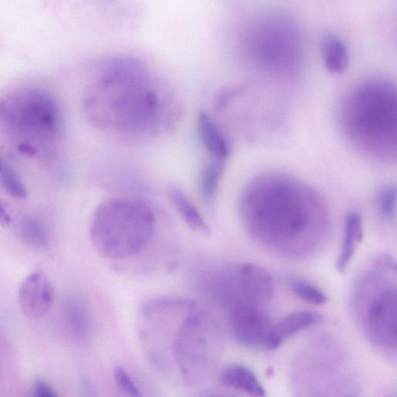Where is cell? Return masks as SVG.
<instances>
[{
	"label": "cell",
	"mask_w": 397,
	"mask_h": 397,
	"mask_svg": "<svg viewBox=\"0 0 397 397\" xmlns=\"http://www.w3.org/2000/svg\"><path fill=\"white\" fill-rule=\"evenodd\" d=\"M156 226L150 206L130 198L100 204L90 221L92 243L102 257L124 259L138 255L152 239Z\"/></svg>",
	"instance_id": "obj_2"
},
{
	"label": "cell",
	"mask_w": 397,
	"mask_h": 397,
	"mask_svg": "<svg viewBox=\"0 0 397 397\" xmlns=\"http://www.w3.org/2000/svg\"><path fill=\"white\" fill-rule=\"evenodd\" d=\"M66 320L69 331L78 339L89 336L91 321L88 308L79 299L70 300L65 309Z\"/></svg>",
	"instance_id": "obj_16"
},
{
	"label": "cell",
	"mask_w": 397,
	"mask_h": 397,
	"mask_svg": "<svg viewBox=\"0 0 397 397\" xmlns=\"http://www.w3.org/2000/svg\"><path fill=\"white\" fill-rule=\"evenodd\" d=\"M371 330L383 341L396 340V292L387 290L373 300L369 309Z\"/></svg>",
	"instance_id": "obj_6"
},
{
	"label": "cell",
	"mask_w": 397,
	"mask_h": 397,
	"mask_svg": "<svg viewBox=\"0 0 397 397\" xmlns=\"http://www.w3.org/2000/svg\"><path fill=\"white\" fill-rule=\"evenodd\" d=\"M225 170V160L213 158V160L203 167L198 182V193L206 205H211L213 202Z\"/></svg>",
	"instance_id": "obj_15"
},
{
	"label": "cell",
	"mask_w": 397,
	"mask_h": 397,
	"mask_svg": "<svg viewBox=\"0 0 397 397\" xmlns=\"http://www.w3.org/2000/svg\"><path fill=\"white\" fill-rule=\"evenodd\" d=\"M238 283L244 295L256 302L271 299L273 295V280L263 267L251 263L242 265L237 272Z\"/></svg>",
	"instance_id": "obj_9"
},
{
	"label": "cell",
	"mask_w": 397,
	"mask_h": 397,
	"mask_svg": "<svg viewBox=\"0 0 397 397\" xmlns=\"http://www.w3.org/2000/svg\"><path fill=\"white\" fill-rule=\"evenodd\" d=\"M85 109L99 128L122 132L145 130L160 116L161 102L138 61H111L85 98Z\"/></svg>",
	"instance_id": "obj_1"
},
{
	"label": "cell",
	"mask_w": 397,
	"mask_h": 397,
	"mask_svg": "<svg viewBox=\"0 0 397 397\" xmlns=\"http://www.w3.org/2000/svg\"><path fill=\"white\" fill-rule=\"evenodd\" d=\"M0 181L5 191L15 198H25L27 190L18 174L10 168L0 170Z\"/></svg>",
	"instance_id": "obj_20"
},
{
	"label": "cell",
	"mask_w": 397,
	"mask_h": 397,
	"mask_svg": "<svg viewBox=\"0 0 397 397\" xmlns=\"http://www.w3.org/2000/svg\"><path fill=\"white\" fill-rule=\"evenodd\" d=\"M197 129L203 147L212 158L225 160L231 148L224 134L209 114L205 112L198 114Z\"/></svg>",
	"instance_id": "obj_11"
},
{
	"label": "cell",
	"mask_w": 397,
	"mask_h": 397,
	"mask_svg": "<svg viewBox=\"0 0 397 397\" xmlns=\"http://www.w3.org/2000/svg\"><path fill=\"white\" fill-rule=\"evenodd\" d=\"M33 396L36 397H57L58 395L49 383L44 379H39L34 384Z\"/></svg>",
	"instance_id": "obj_23"
},
{
	"label": "cell",
	"mask_w": 397,
	"mask_h": 397,
	"mask_svg": "<svg viewBox=\"0 0 397 397\" xmlns=\"http://www.w3.org/2000/svg\"><path fill=\"white\" fill-rule=\"evenodd\" d=\"M321 52L325 67L333 74H343L348 66L346 46L339 37L328 34L321 40Z\"/></svg>",
	"instance_id": "obj_14"
},
{
	"label": "cell",
	"mask_w": 397,
	"mask_h": 397,
	"mask_svg": "<svg viewBox=\"0 0 397 397\" xmlns=\"http://www.w3.org/2000/svg\"><path fill=\"white\" fill-rule=\"evenodd\" d=\"M18 149L20 153L28 155H33L35 154V148L28 144L20 145Z\"/></svg>",
	"instance_id": "obj_26"
},
{
	"label": "cell",
	"mask_w": 397,
	"mask_h": 397,
	"mask_svg": "<svg viewBox=\"0 0 397 397\" xmlns=\"http://www.w3.org/2000/svg\"><path fill=\"white\" fill-rule=\"evenodd\" d=\"M322 321L323 316L319 313L308 311L292 313L272 327L266 345L270 349L279 348L296 333L319 324Z\"/></svg>",
	"instance_id": "obj_8"
},
{
	"label": "cell",
	"mask_w": 397,
	"mask_h": 397,
	"mask_svg": "<svg viewBox=\"0 0 397 397\" xmlns=\"http://www.w3.org/2000/svg\"><path fill=\"white\" fill-rule=\"evenodd\" d=\"M219 382L222 386L233 389L253 396H266V391L259 378L249 368L240 364H232L221 371Z\"/></svg>",
	"instance_id": "obj_10"
},
{
	"label": "cell",
	"mask_w": 397,
	"mask_h": 397,
	"mask_svg": "<svg viewBox=\"0 0 397 397\" xmlns=\"http://www.w3.org/2000/svg\"><path fill=\"white\" fill-rule=\"evenodd\" d=\"M168 196L174 208L190 229L206 237L211 235L210 226L182 190L177 187H171Z\"/></svg>",
	"instance_id": "obj_13"
},
{
	"label": "cell",
	"mask_w": 397,
	"mask_h": 397,
	"mask_svg": "<svg viewBox=\"0 0 397 397\" xmlns=\"http://www.w3.org/2000/svg\"><path fill=\"white\" fill-rule=\"evenodd\" d=\"M231 323L237 343L251 348L266 344L273 327L269 316L263 309L251 305L236 307L232 314Z\"/></svg>",
	"instance_id": "obj_4"
},
{
	"label": "cell",
	"mask_w": 397,
	"mask_h": 397,
	"mask_svg": "<svg viewBox=\"0 0 397 397\" xmlns=\"http://www.w3.org/2000/svg\"><path fill=\"white\" fill-rule=\"evenodd\" d=\"M18 301L23 314L28 319H42L54 303V289L49 277L41 271L28 275L20 285Z\"/></svg>",
	"instance_id": "obj_5"
},
{
	"label": "cell",
	"mask_w": 397,
	"mask_h": 397,
	"mask_svg": "<svg viewBox=\"0 0 397 397\" xmlns=\"http://www.w3.org/2000/svg\"><path fill=\"white\" fill-rule=\"evenodd\" d=\"M292 290L295 295L307 303L314 305H324L328 303V298L319 288L304 280H295L291 283Z\"/></svg>",
	"instance_id": "obj_18"
},
{
	"label": "cell",
	"mask_w": 397,
	"mask_h": 397,
	"mask_svg": "<svg viewBox=\"0 0 397 397\" xmlns=\"http://www.w3.org/2000/svg\"><path fill=\"white\" fill-rule=\"evenodd\" d=\"M1 169H2V168H1V165H0V170H1Z\"/></svg>",
	"instance_id": "obj_27"
},
{
	"label": "cell",
	"mask_w": 397,
	"mask_h": 397,
	"mask_svg": "<svg viewBox=\"0 0 397 397\" xmlns=\"http://www.w3.org/2000/svg\"><path fill=\"white\" fill-rule=\"evenodd\" d=\"M16 118L21 119L23 124L39 131H49L57 121V112L54 103L42 96H31L21 100L16 108Z\"/></svg>",
	"instance_id": "obj_7"
},
{
	"label": "cell",
	"mask_w": 397,
	"mask_h": 397,
	"mask_svg": "<svg viewBox=\"0 0 397 397\" xmlns=\"http://www.w3.org/2000/svg\"><path fill=\"white\" fill-rule=\"evenodd\" d=\"M195 306L192 300L182 299H160L149 302L142 307V314L150 316L166 309L192 308Z\"/></svg>",
	"instance_id": "obj_19"
},
{
	"label": "cell",
	"mask_w": 397,
	"mask_h": 397,
	"mask_svg": "<svg viewBox=\"0 0 397 397\" xmlns=\"http://www.w3.org/2000/svg\"><path fill=\"white\" fill-rule=\"evenodd\" d=\"M115 382L119 388L131 396H140L141 393L134 380L122 367H117L114 371Z\"/></svg>",
	"instance_id": "obj_22"
},
{
	"label": "cell",
	"mask_w": 397,
	"mask_h": 397,
	"mask_svg": "<svg viewBox=\"0 0 397 397\" xmlns=\"http://www.w3.org/2000/svg\"><path fill=\"white\" fill-rule=\"evenodd\" d=\"M18 234L21 240L37 249H43L47 244L45 227L38 220L26 218L20 222Z\"/></svg>",
	"instance_id": "obj_17"
},
{
	"label": "cell",
	"mask_w": 397,
	"mask_h": 397,
	"mask_svg": "<svg viewBox=\"0 0 397 397\" xmlns=\"http://www.w3.org/2000/svg\"><path fill=\"white\" fill-rule=\"evenodd\" d=\"M364 237L363 220L358 212L348 213L345 218L344 242L337 260L336 268L344 273Z\"/></svg>",
	"instance_id": "obj_12"
},
{
	"label": "cell",
	"mask_w": 397,
	"mask_h": 397,
	"mask_svg": "<svg viewBox=\"0 0 397 397\" xmlns=\"http://www.w3.org/2000/svg\"><path fill=\"white\" fill-rule=\"evenodd\" d=\"M205 316L194 314L182 321L173 343V355L182 377L190 383L201 379L208 360Z\"/></svg>",
	"instance_id": "obj_3"
},
{
	"label": "cell",
	"mask_w": 397,
	"mask_h": 397,
	"mask_svg": "<svg viewBox=\"0 0 397 397\" xmlns=\"http://www.w3.org/2000/svg\"><path fill=\"white\" fill-rule=\"evenodd\" d=\"M240 92H242V89L238 88L227 89L224 91H222L220 93L217 100L218 108L225 107L227 103H228L229 100L235 97L236 95L239 93Z\"/></svg>",
	"instance_id": "obj_24"
},
{
	"label": "cell",
	"mask_w": 397,
	"mask_h": 397,
	"mask_svg": "<svg viewBox=\"0 0 397 397\" xmlns=\"http://www.w3.org/2000/svg\"><path fill=\"white\" fill-rule=\"evenodd\" d=\"M11 225V218L9 213L7 212L3 201L0 200V226L8 227Z\"/></svg>",
	"instance_id": "obj_25"
},
{
	"label": "cell",
	"mask_w": 397,
	"mask_h": 397,
	"mask_svg": "<svg viewBox=\"0 0 397 397\" xmlns=\"http://www.w3.org/2000/svg\"><path fill=\"white\" fill-rule=\"evenodd\" d=\"M396 189L394 186L381 189L377 196V204L380 213L387 220H392L395 215Z\"/></svg>",
	"instance_id": "obj_21"
}]
</instances>
